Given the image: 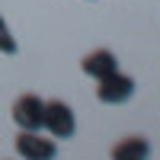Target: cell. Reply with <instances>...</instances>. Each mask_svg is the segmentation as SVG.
<instances>
[{
    "instance_id": "6da1fadb",
    "label": "cell",
    "mask_w": 160,
    "mask_h": 160,
    "mask_svg": "<svg viewBox=\"0 0 160 160\" xmlns=\"http://www.w3.org/2000/svg\"><path fill=\"white\" fill-rule=\"evenodd\" d=\"M42 128L48 131L55 141H68L74 138L77 131V118H74V109L64 99H51L45 102V118H42Z\"/></svg>"
},
{
    "instance_id": "7a4b0ae2",
    "label": "cell",
    "mask_w": 160,
    "mask_h": 160,
    "mask_svg": "<svg viewBox=\"0 0 160 160\" xmlns=\"http://www.w3.org/2000/svg\"><path fill=\"white\" fill-rule=\"evenodd\" d=\"M16 154L22 160H55L58 157V141L55 138H45L42 131H22L16 135Z\"/></svg>"
},
{
    "instance_id": "3957f363",
    "label": "cell",
    "mask_w": 160,
    "mask_h": 160,
    "mask_svg": "<svg viewBox=\"0 0 160 160\" xmlns=\"http://www.w3.org/2000/svg\"><path fill=\"white\" fill-rule=\"evenodd\" d=\"M96 83H99L96 87V96L106 106H122V102H128L131 96H135V80H131L128 74H122V71L102 77V80H96Z\"/></svg>"
},
{
    "instance_id": "277c9868",
    "label": "cell",
    "mask_w": 160,
    "mask_h": 160,
    "mask_svg": "<svg viewBox=\"0 0 160 160\" xmlns=\"http://www.w3.org/2000/svg\"><path fill=\"white\" fill-rule=\"evenodd\" d=\"M42 118H45V99H38L35 93H22L13 102V122L22 131H42Z\"/></svg>"
},
{
    "instance_id": "5b68a950",
    "label": "cell",
    "mask_w": 160,
    "mask_h": 160,
    "mask_svg": "<svg viewBox=\"0 0 160 160\" xmlns=\"http://www.w3.org/2000/svg\"><path fill=\"white\" fill-rule=\"evenodd\" d=\"M80 68H83V74H87V77L102 80V77H109V74H115V71H118V58L112 55L109 48H96V51H90V55L80 61Z\"/></svg>"
},
{
    "instance_id": "8992f818",
    "label": "cell",
    "mask_w": 160,
    "mask_h": 160,
    "mask_svg": "<svg viewBox=\"0 0 160 160\" xmlns=\"http://www.w3.org/2000/svg\"><path fill=\"white\" fill-rule=\"evenodd\" d=\"M112 160H148L151 157V141L144 135H128L109 151Z\"/></svg>"
},
{
    "instance_id": "52a82bcc",
    "label": "cell",
    "mask_w": 160,
    "mask_h": 160,
    "mask_svg": "<svg viewBox=\"0 0 160 160\" xmlns=\"http://www.w3.org/2000/svg\"><path fill=\"white\" fill-rule=\"evenodd\" d=\"M16 51H19V45H16V38H13L7 19L0 16V55H16Z\"/></svg>"
}]
</instances>
